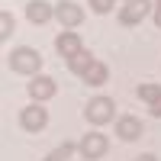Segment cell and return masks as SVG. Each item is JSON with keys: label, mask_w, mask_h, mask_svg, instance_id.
Wrapping results in <instances>:
<instances>
[{"label": "cell", "mask_w": 161, "mask_h": 161, "mask_svg": "<svg viewBox=\"0 0 161 161\" xmlns=\"http://www.w3.org/2000/svg\"><path fill=\"white\" fill-rule=\"evenodd\" d=\"M106 80H110V68L103 61H93L87 68V74H84V84H90V87H103Z\"/></svg>", "instance_id": "cell-12"}, {"label": "cell", "mask_w": 161, "mask_h": 161, "mask_svg": "<svg viewBox=\"0 0 161 161\" xmlns=\"http://www.w3.org/2000/svg\"><path fill=\"white\" fill-rule=\"evenodd\" d=\"M26 90H29V97H32V103H45V100H52L58 93V84L52 77H45V74H36L29 84H26Z\"/></svg>", "instance_id": "cell-7"}, {"label": "cell", "mask_w": 161, "mask_h": 161, "mask_svg": "<svg viewBox=\"0 0 161 161\" xmlns=\"http://www.w3.org/2000/svg\"><path fill=\"white\" fill-rule=\"evenodd\" d=\"M155 26L161 29V0H155Z\"/></svg>", "instance_id": "cell-17"}, {"label": "cell", "mask_w": 161, "mask_h": 161, "mask_svg": "<svg viewBox=\"0 0 161 161\" xmlns=\"http://www.w3.org/2000/svg\"><path fill=\"white\" fill-rule=\"evenodd\" d=\"M84 116H87L90 126H106V123H113V119H116V103H113L110 97H93V100L84 106Z\"/></svg>", "instance_id": "cell-2"}, {"label": "cell", "mask_w": 161, "mask_h": 161, "mask_svg": "<svg viewBox=\"0 0 161 161\" xmlns=\"http://www.w3.org/2000/svg\"><path fill=\"white\" fill-rule=\"evenodd\" d=\"M132 161H158L155 155H139V158H132Z\"/></svg>", "instance_id": "cell-18"}, {"label": "cell", "mask_w": 161, "mask_h": 161, "mask_svg": "<svg viewBox=\"0 0 161 161\" xmlns=\"http://www.w3.org/2000/svg\"><path fill=\"white\" fill-rule=\"evenodd\" d=\"M13 32H16V19H13V13H7V10H3V13H0V39L7 42Z\"/></svg>", "instance_id": "cell-15"}, {"label": "cell", "mask_w": 161, "mask_h": 161, "mask_svg": "<svg viewBox=\"0 0 161 161\" xmlns=\"http://www.w3.org/2000/svg\"><path fill=\"white\" fill-rule=\"evenodd\" d=\"M77 152H80L84 161H100L106 152H110V139H106L103 132H87V136L77 142Z\"/></svg>", "instance_id": "cell-3"}, {"label": "cell", "mask_w": 161, "mask_h": 161, "mask_svg": "<svg viewBox=\"0 0 161 161\" xmlns=\"http://www.w3.org/2000/svg\"><path fill=\"white\" fill-rule=\"evenodd\" d=\"M42 52L32 48V45H16L7 55V64H10V71L13 74H26V77H36L39 71H42Z\"/></svg>", "instance_id": "cell-1"}, {"label": "cell", "mask_w": 161, "mask_h": 161, "mask_svg": "<svg viewBox=\"0 0 161 161\" xmlns=\"http://www.w3.org/2000/svg\"><path fill=\"white\" fill-rule=\"evenodd\" d=\"M84 7L74 3V0H61V3H55V19L61 23V29H74V26L84 23Z\"/></svg>", "instance_id": "cell-6"}, {"label": "cell", "mask_w": 161, "mask_h": 161, "mask_svg": "<svg viewBox=\"0 0 161 161\" xmlns=\"http://www.w3.org/2000/svg\"><path fill=\"white\" fill-rule=\"evenodd\" d=\"M139 100L148 103V113L155 119H161V84H139Z\"/></svg>", "instance_id": "cell-11"}, {"label": "cell", "mask_w": 161, "mask_h": 161, "mask_svg": "<svg viewBox=\"0 0 161 161\" xmlns=\"http://www.w3.org/2000/svg\"><path fill=\"white\" fill-rule=\"evenodd\" d=\"M55 52L61 58H74L77 52H84V45H80V36L77 32H58V39H55Z\"/></svg>", "instance_id": "cell-10"}, {"label": "cell", "mask_w": 161, "mask_h": 161, "mask_svg": "<svg viewBox=\"0 0 161 161\" xmlns=\"http://www.w3.org/2000/svg\"><path fill=\"white\" fill-rule=\"evenodd\" d=\"M152 10V0H126V7H119V26H139Z\"/></svg>", "instance_id": "cell-5"}, {"label": "cell", "mask_w": 161, "mask_h": 161, "mask_svg": "<svg viewBox=\"0 0 161 161\" xmlns=\"http://www.w3.org/2000/svg\"><path fill=\"white\" fill-rule=\"evenodd\" d=\"M48 126V110L42 103H29L19 110V129L23 132H42Z\"/></svg>", "instance_id": "cell-4"}, {"label": "cell", "mask_w": 161, "mask_h": 161, "mask_svg": "<svg viewBox=\"0 0 161 161\" xmlns=\"http://www.w3.org/2000/svg\"><path fill=\"white\" fill-rule=\"evenodd\" d=\"M74 152H77V145H74V142H61L58 148H52L42 161H71V155H74Z\"/></svg>", "instance_id": "cell-14"}, {"label": "cell", "mask_w": 161, "mask_h": 161, "mask_svg": "<svg viewBox=\"0 0 161 161\" xmlns=\"http://www.w3.org/2000/svg\"><path fill=\"white\" fill-rule=\"evenodd\" d=\"M26 16H29L32 26H45L48 19H55V7L45 3V0H29L26 3Z\"/></svg>", "instance_id": "cell-9"}, {"label": "cell", "mask_w": 161, "mask_h": 161, "mask_svg": "<svg viewBox=\"0 0 161 161\" xmlns=\"http://www.w3.org/2000/svg\"><path fill=\"white\" fill-rule=\"evenodd\" d=\"M93 61H97V58H93L90 52L84 48V52H77L74 58H68V71H71V74H77V77H84V74H87V68H90Z\"/></svg>", "instance_id": "cell-13"}, {"label": "cell", "mask_w": 161, "mask_h": 161, "mask_svg": "<svg viewBox=\"0 0 161 161\" xmlns=\"http://www.w3.org/2000/svg\"><path fill=\"white\" fill-rule=\"evenodd\" d=\"M113 7H116V0H90V10L100 13V16H103V13H110Z\"/></svg>", "instance_id": "cell-16"}, {"label": "cell", "mask_w": 161, "mask_h": 161, "mask_svg": "<svg viewBox=\"0 0 161 161\" xmlns=\"http://www.w3.org/2000/svg\"><path fill=\"white\" fill-rule=\"evenodd\" d=\"M145 136V126H142V119L139 116H119L116 119V139H123V142H136Z\"/></svg>", "instance_id": "cell-8"}]
</instances>
